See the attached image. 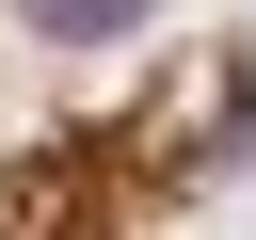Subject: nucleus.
I'll return each instance as SVG.
<instances>
[{"instance_id": "obj_1", "label": "nucleus", "mask_w": 256, "mask_h": 240, "mask_svg": "<svg viewBox=\"0 0 256 240\" xmlns=\"http://www.w3.org/2000/svg\"><path fill=\"white\" fill-rule=\"evenodd\" d=\"M16 32H48V48H128L144 0H16Z\"/></svg>"}]
</instances>
